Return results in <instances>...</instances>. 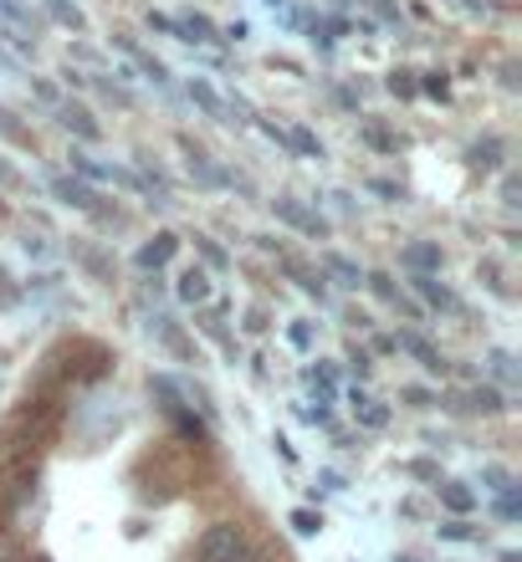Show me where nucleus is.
Returning <instances> with one entry per match:
<instances>
[{"mask_svg":"<svg viewBox=\"0 0 522 562\" xmlns=\"http://www.w3.org/2000/svg\"><path fill=\"white\" fill-rule=\"evenodd\" d=\"M46 190H52V200L82 210V215H92L98 225H123V210L108 205V200L92 190L88 179H77V175H46Z\"/></svg>","mask_w":522,"mask_h":562,"instance_id":"f257e3e1","label":"nucleus"},{"mask_svg":"<svg viewBox=\"0 0 522 562\" xmlns=\"http://www.w3.org/2000/svg\"><path fill=\"white\" fill-rule=\"evenodd\" d=\"M179 148H185V169H190V179L200 184V190H241V194L252 190V184H246L241 175L221 169V164L210 159V154H206L200 144H190V138H179Z\"/></svg>","mask_w":522,"mask_h":562,"instance_id":"f03ea898","label":"nucleus"},{"mask_svg":"<svg viewBox=\"0 0 522 562\" xmlns=\"http://www.w3.org/2000/svg\"><path fill=\"white\" fill-rule=\"evenodd\" d=\"M195 552H200V562H246L252 558V542H246V532H241L236 521H215V527H206Z\"/></svg>","mask_w":522,"mask_h":562,"instance_id":"7ed1b4c3","label":"nucleus"},{"mask_svg":"<svg viewBox=\"0 0 522 562\" xmlns=\"http://www.w3.org/2000/svg\"><path fill=\"white\" fill-rule=\"evenodd\" d=\"M271 210H277V221L292 225V231H302V236H313V240L329 236V221H323V215H318L313 205L292 200V194H277V200H271Z\"/></svg>","mask_w":522,"mask_h":562,"instance_id":"20e7f679","label":"nucleus"},{"mask_svg":"<svg viewBox=\"0 0 522 562\" xmlns=\"http://www.w3.org/2000/svg\"><path fill=\"white\" fill-rule=\"evenodd\" d=\"M400 261H404V271H415V277H441V267H446V251H441L435 240H410Z\"/></svg>","mask_w":522,"mask_h":562,"instance_id":"39448f33","label":"nucleus"},{"mask_svg":"<svg viewBox=\"0 0 522 562\" xmlns=\"http://www.w3.org/2000/svg\"><path fill=\"white\" fill-rule=\"evenodd\" d=\"M57 123H62V128H67L73 138H82V144H98V138H103V123L92 119L82 103H57Z\"/></svg>","mask_w":522,"mask_h":562,"instance_id":"423d86ee","label":"nucleus"},{"mask_svg":"<svg viewBox=\"0 0 522 562\" xmlns=\"http://www.w3.org/2000/svg\"><path fill=\"white\" fill-rule=\"evenodd\" d=\"M113 46H119L123 57H134V67H138L144 77H149L154 88H169V67H165L159 57H154V52H144V46H138L134 36H113Z\"/></svg>","mask_w":522,"mask_h":562,"instance_id":"0eeeda50","label":"nucleus"},{"mask_svg":"<svg viewBox=\"0 0 522 562\" xmlns=\"http://www.w3.org/2000/svg\"><path fill=\"white\" fill-rule=\"evenodd\" d=\"M395 348L415 358L425 373H446V358H441V348H435V342H425L420 333H400V338H395Z\"/></svg>","mask_w":522,"mask_h":562,"instance_id":"6e6552de","label":"nucleus"},{"mask_svg":"<svg viewBox=\"0 0 522 562\" xmlns=\"http://www.w3.org/2000/svg\"><path fill=\"white\" fill-rule=\"evenodd\" d=\"M410 286H415L420 296H425V307H435V312H462V302H456V292H451L441 277H415L410 271Z\"/></svg>","mask_w":522,"mask_h":562,"instance_id":"1a4fd4ad","label":"nucleus"},{"mask_svg":"<svg viewBox=\"0 0 522 562\" xmlns=\"http://www.w3.org/2000/svg\"><path fill=\"white\" fill-rule=\"evenodd\" d=\"M179 251V236H169V231H159V236L154 240H144V246H138V271H159V267H169V256Z\"/></svg>","mask_w":522,"mask_h":562,"instance_id":"9d476101","label":"nucleus"},{"mask_svg":"<svg viewBox=\"0 0 522 562\" xmlns=\"http://www.w3.org/2000/svg\"><path fill=\"white\" fill-rule=\"evenodd\" d=\"M190 103L206 113V119H215V123H231V108H225V98L215 88H210L206 77H190Z\"/></svg>","mask_w":522,"mask_h":562,"instance_id":"9b49d317","label":"nucleus"},{"mask_svg":"<svg viewBox=\"0 0 522 562\" xmlns=\"http://www.w3.org/2000/svg\"><path fill=\"white\" fill-rule=\"evenodd\" d=\"M175 21H179V36H185V42H200V46L221 42V26H215L210 15H200V11H185V15H175Z\"/></svg>","mask_w":522,"mask_h":562,"instance_id":"f8f14e48","label":"nucleus"},{"mask_svg":"<svg viewBox=\"0 0 522 562\" xmlns=\"http://www.w3.org/2000/svg\"><path fill=\"white\" fill-rule=\"evenodd\" d=\"M462 409H471V415H502V409H508V404H502V394H497L492 384H477V389H466L462 400Z\"/></svg>","mask_w":522,"mask_h":562,"instance_id":"ddd939ff","label":"nucleus"},{"mask_svg":"<svg viewBox=\"0 0 522 562\" xmlns=\"http://www.w3.org/2000/svg\"><path fill=\"white\" fill-rule=\"evenodd\" d=\"M441 506H446V512H456V517H466V512H477V491L471 486H462V481H441Z\"/></svg>","mask_w":522,"mask_h":562,"instance_id":"4468645a","label":"nucleus"},{"mask_svg":"<svg viewBox=\"0 0 522 562\" xmlns=\"http://www.w3.org/2000/svg\"><path fill=\"white\" fill-rule=\"evenodd\" d=\"M287 148L298 154V159H323V138L313 134V128H302V123H292V128H282Z\"/></svg>","mask_w":522,"mask_h":562,"instance_id":"2eb2a0df","label":"nucleus"},{"mask_svg":"<svg viewBox=\"0 0 522 562\" xmlns=\"http://www.w3.org/2000/svg\"><path fill=\"white\" fill-rule=\"evenodd\" d=\"M175 292H179V302H190V307L210 302V277H206V267H190V271H185Z\"/></svg>","mask_w":522,"mask_h":562,"instance_id":"dca6fc26","label":"nucleus"},{"mask_svg":"<svg viewBox=\"0 0 522 562\" xmlns=\"http://www.w3.org/2000/svg\"><path fill=\"white\" fill-rule=\"evenodd\" d=\"M42 11L57 21V26H67V31H88V15L77 11L73 0H42Z\"/></svg>","mask_w":522,"mask_h":562,"instance_id":"f3484780","label":"nucleus"},{"mask_svg":"<svg viewBox=\"0 0 522 562\" xmlns=\"http://www.w3.org/2000/svg\"><path fill=\"white\" fill-rule=\"evenodd\" d=\"M323 271H329V277H338V286H364V271L354 267V261H348V256H323Z\"/></svg>","mask_w":522,"mask_h":562,"instance_id":"a211bd4d","label":"nucleus"},{"mask_svg":"<svg viewBox=\"0 0 522 562\" xmlns=\"http://www.w3.org/2000/svg\"><path fill=\"white\" fill-rule=\"evenodd\" d=\"M466 159H471V169H497L502 164V138H481V144L466 148Z\"/></svg>","mask_w":522,"mask_h":562,"instance_id":"6ab92c4d","label":"nucleus"},{"mask_svg":"<svg viewBox=\"0 0 522 562\" xmlns=\"http://www.w3.org/2000/svg\"><path fill=\"white\" fill-rule=\"evenodd\" d=\"M282 267H287V277L298 281V286H302L308 296H318V302H329V286H323V277H313V271H302L298 261H292V256H282Z\"/></svg>","mask_w":522,"mask_h":562,"instance_id":"aec40b11","label":"nucleus"},{"mask_svg":"<svg viewBox=\"0 0 522 562\" xmlns=\"http://www.w3.org/2000/svg\"><path fill=\"white\" fill-rule=\"evenodd\" d=\"M358 138H364L369 148H379V154H400V134H389L385 123H364V128H358Z\"/></svg>","mask_w":522,"mask_h":562,"instance_id":"412c9836","label":"nucleus"},{"mask_svg":"<svg viewBox=\"0 0 522 562\" xmlns=\"http://www.w3.org/2000/svg\"><path fill=\"white\" fill-rule=\"evenodd\" d=\"M73 256H77V261H82V267H88L98 281H113V261H108L98 246H73Z\"/></svg>","mask_w":522,"mask_h":562,"instance_id":"4be33fe9","label":"nucleus"},{"mask_svg":"<svg viewBox=\"0 0 522 562\" xmlns=\"http://www.w3.org/2000/svg\"><path fill=\"white\" fill-rule=\"evenodd\" d=\"M354 415H358V425H369V429L389 425V409H385V404H374L369 394H358V389H354Z\"/></svg>","mask_w":522,"mask_h":562,"instance_id":"5701e85b","label":"nucleus"},{"mask_svg":"<svg viewBox=\"0 0 522 562\" xmlns=\"http://www.w3.org/2000/svg\"><path fill=\"white\" fill-rule=\"evenodd\" d=\"M73 175L88 179V184H103V179H113V169H108V164H92L88 154H77V148H73Z\"/></svg>","mask_w":522,"mask_h":562,"instance_id":"b1692460","label":"nucleus"},{"mask_svg":"<svg viewBox=\"0 0 522 562\" xmlns=\"http://www.w3.org/2000/svg\"><path fill=\"white\" fill-rule=\"evenodd\" d=\"M0 138H5V144H36V138H31V128L15 119L11 108H0Z\"/></svg>","mask_w":522,"mask_h":562,"instance_id":"393cba45","label":"nucleus"},{"mask_svg":"<svg viewBox=\"0 0 522 562\" xmlns=\"http://www.w3.org/2000/svg\"><path fill=\"white\" fill-rule=\"evenodd\" d=\"M195 251L206 256V267H210V271H225V267H231V256H225V251H221V246H215V240H210V236H195Z\"/></svg>","mask_w":522,"mask_h":562,"instance_id":"a878e982","label":"nucleus"},{"mask_svg":"<svg viewBox=\"0 0 522 562\" xmlns=\"http://www.w3.org/2000/svg\"><path fill=\"white\" fill-rule=\"evenodd\" d=\"M415 88L425 92V98H441V103H446V98H451V77L446 72H425V77H415Z\"/></svg>","mask_w":522,"mask_h":562,"instance_id":"bb28decb","label":"nucleus"},{"mask_svg":"<svg viewBox=\"0 0 522 562\" xmlns=\"http://www.w3.org/2000/svg\"><path fill=\"white\" fill-rule=\"evenodd\" d=\"M21 286L11 281V271H5V261H0V312H11V307H21Z\"/></svg>","mask_w":522,"mask_h":562,"instance_id":"cd10ccee","label":"nucleus"},{"mask_svg":"<svg viewBox=\"0 0 522 562\" xmlns=\"http://www.w3.org/2000/svg\"><path fill=\"white\" fill-rule=\"evenodd\" d=\"M395 98H420V88H415V72H389V82H385Z\"/></svg>","mask_w":522,"mask_h":562,"instance_id":"c85d7f7f","label":"nucleus"},{"mask_svg":"<svg viewBox=\"0 0 522 562\" xmlns=\"http://www.w3.org/2000/svg\"><path fill=\"white\" fill-rule=\"evenodd\" d=\"M497 517H502V521H518V517H522L518 486H512V491H497Z\"/></svg>","mask_w":522,"mask_h":562,"instance_id":"c756f323","label":"nucleus"},{"mask_svg":"<svg viewBox=\"0 0 522 562\" xmlns=\"http://www.w3.org/2000/svg\"><path fill=\"white\" fill-rule=\"evenodd\" d=\"M88 88H98L108 98V103H119V108H134V92L119 88V82H88Z\"/></svg>","mask_w":522,"mask_h":562,"instance_id":"7c9ffc66","label":"nucleus"},{"mask_svg":"<svg viewBox=\"0 0 522 562\" xmlns=\"http://www.w3.org/2000/svg\"><path fill=\"white\" fill-rule=\"evenodd\" d=\"M292 532L318 537V532H323V517H318V512H292Z\"/></svg>","mask_w":522,"mask_h":562,"instance_id":"2f4dec72","label":"nucleus"},{"mask_svg":"<svg viewBox=\"0 0 522 562\" xmlns=\"http://www.w3.org/2000/svg\"><path fill=\"white\" fill-rule=\"evenodd\" d=\"M364 5H369V11L379 15L385 26H400V21H404V15H400V5H395V0H364Z\"/></svg>","mask_w":522,"mask_h":562,"instance_id":"473e14b6","label":"nucleus"},{"mask_svg":"<svg viewBox=\"0 0 522 562\" xmlns=\"http://www.w3.org/2000/svg\"><path fill=\"white\" fill-rule=\"evenodd\" d=\"M492 373H497V379H508V384H518V358H512V353H492Z\"/></svg>","mask_w":522,"mask_h":562,"instance_id":"72a5a7b5","label":"nucleus"},{"mask_svg":"<svg viewBox=\"0 0 522 562\" xmlns=\"http://www.w3.org/2000/svg\"><path fill=\"white\" fill-rule=\"evenodd\" d=\"M149 26L165 31V36H175V42H185V36H179V21L175 15H165V11H149Z\"/></svg>","mask_w":522,"mask_h":562,"instance_id":"f704fd0d","label":"nucleus"},{"mask_svg":"<svg viewBox=\"0 0 522 562\" xmlns=\"http://www.w3.org/2000/svg\"><path fill=\"white\" fill-rule=\"evenodd\" d=\"M400 400H404V404H415V409H431L435 394H431V389H415V384H410V389H400Z\"/></svg>","mask_w":522,"mask_h":562,"instance_id":"c9c22d12","label":"nucleus"},{"mask_svg":"<svg viewBox=\"0 0 522 562\" xmlns=\"http://www.w3.org/2000/svg\"><path fill=\"white\" fill-rule=\"evenodd\" d=\"M441 537H446V542H471V537H477V527H466V521H446V527H441Z\"/></svg>","mask_w":522,"mask_h":562,"instance_id":"e433bc0d","label":"nucleus"},{"mask_svg":"<svg viewBox=\"0 0 522 562\" xmlns=\"http://www.w3.org/2000/svg\"><path fill=\"white\" fill-rule=\"evenodd\" d=\"M287 338H292V348H302V353H308V348H313V327L292 323V327H287Z\"/></svg>","mask_w":522,"mask_h":562,"instance_id":"4c0bfd02","label":"nucleus"},{"mask_svg":"<svg viewBox=\"0 0 522 562\" xmlns=\"http://www.w3.org/2000/svg\"><path fill=\"white\" fill-rule=\"evenodd\" d=\"M518 194H522V184H518V175H508V179H502V205H508V210H518V205H522Z\"/></svg>","mask_w":522,"mask_h":562,"instance_id":"58836bf2","label":"nucleus"},{"mask_svg":"<svg viewBox=\"0 0 522 562\" xmlns=\"http://www.w3.org/2000/svg\"><path fill=\"white\" fill-rule=\"evenodd\" d=\"M31 88H36V98H42V103H52V108L62 103V98H57V88H52L46 77H31Z\"/></svg>","mask_w":522,"mask_h":562,"instance_id":"ea45409f","label":"nucleus"},{"mask_svg":"<svg viewBox=\"0 0 522 562\" xmlns=\"http://www.w3.org/2000/svg\"><path fill=\"white\" fill-rule=\"evenodd\" d=\"M369 190H374V194H385V200H404V190H400V184H389V179H374Z\"/></svg>","mask_w":522,"mask_h":562,"instance_id":"a19ab883","label":"nucleus"},{"mask_svg":"<svg viewBox=\"0 0 522 562\" xmlns=\"http://www.w3.org/2000/svg\"><path fill=\"white\" fill-rule=\"evenodd\" d=\"M348 363H354V373H358V379H364V373L374 369V358L364 353V348H354V353H348Z\"/></svg>","mask_w":522,"mask_h":562,"instance_id":"79ce46f5","label":"nucleus"},{"mask_svg":"<svg viewBox=\"0 0 522 562\" xmlns=\"http://www.w3.org/2000/svg\"><path fill=\"white\" fill-rule=\"evenodd\" d=\"M333 103H338V108H348V113H358V92H348V88H333Z\"/></svg>","mask_w":522,"mask_h":562,"instance_id":"37998d69","label":"nucleus"},{"mask_svg":"<svg viewBox=\"0 0 522 562\" xmlns=\"http://www.w3.org/2000/svg\"><path fill=\"white\" fill-rule=\"evenodd\" d=\"M0 562H21V552H11L5 542H0Z\"/></svg>","mask_w":522,"mask_h":562,"instance_id":"c03bdc74","label":"nucleus"},{"mask_svg":"<svg viewBox=\"0 0 522 562\" xmlns=\"http://www.w3.org/2000/svg\"><path fill=\"white\" fill-rule=\"evenodd\" d=\"M21 562H46V558H21Z\"/></svg>","mask_w":522,"mask_h":562,"instance_id":"a18cd8bd","label":"nucleus"},{"mask_svg":"<svg viewBox=\"0 0 522 562\" xmlns=\"http://www.w3.org/2000/svg\"><path fill=\"white\" fill-rule=\"evenodd\" d=\"M267 5H282V0H267Z\"/></svg>","mask_w":522,"mask_h":562,"instance_id":"49530a36","label":"nucleus"},{"mask_svg":"<svg viewBox=\"0 0 522 562\" xmlns=\"http://www.w3.org/2000/svg\"><path fill=\"white\" fill-rule=\"evenodd\" d=\"M0 215H5V200H0Z\"/></svg>","mask_w":522,"mask_h":562,"instance_id":"de8ad7c7","label":"nucleus"},{"mask_svg":"<svg viewBox=\"0 0 522 562\" xmlns=\"http://www.w3.org/2000/svg\"><path fill=\"white\" fill-rule=\"evenodd\" d=\"M400 562H415V558H400Z\"/></svg>","mask_w":522,"mask_h":562,"instance_id":"09e8293b","label":"nucleus"}]
</instances>
